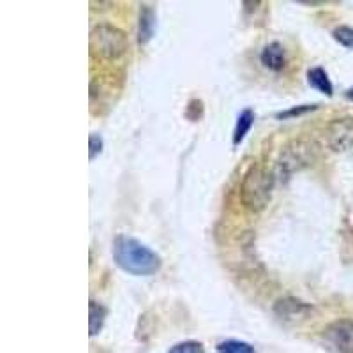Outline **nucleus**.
Segmentation results:
<instances>
[{
	"mask_svg": "<svg viewBox=\"0 0 353 353\" xmlns=\"http://www.w3.org/2000/svg\"><path fill=\"white\" fill-rule=\"evenodd\" d=\"M113 258L124 272L132 276H152L161 269V258L140 241L121 235L113 242Z\"/></svg>",
	"mask_w": 353,
	"mask_h": 353,
	"instance_id": "f257e3e1",
	"label": "nucleus"
},
{
	"mask_svg": "<svg viewBox=\"0 0 353 353\" xmlns=\"http://www.w3.org/2000/svg\"><path fill=\"white\" fill-rule=\"evenodd\" d=\"M276 173L265 166H253L242 179L241 200L251 212H261L272 198Z\"/></svg>",
	"mask_w": 353,
	"mask_h": 353,
	"instance_id": "f03ea898",
	"label": "nucleus"
},
{
	"mask_svg": "<svg viewBox=\"0 0 353 353\" xmlns=\"http://www.w3.org/2000/svg\"><path fill=\"white\" fill-rule=\"evenodd\" d=\"M90 53L97 59L115 61L128 52V36L124 30L112 23H97L88 37Z\"/></svg>",
	"mask_w": 353,
	"mask_h": 353,
	"instance_id": "7ed1b4c3",
	"label": "nucleus"
},
{
	"mask_svg": "<svg viewBox=\"0 0 353 353\" xmlns=\"http://www.w3.org/2000/svg\"><path fill=\"white\" fill-rule=\"evenodd\" d=\"M314 145L305 140H293L281 150L276 161V179H290L293 173L313 165Z\"/></svg>",
	"mask_w": 353,
	"mask_h": 353,
	"instance_id": "20e7f679",
	"label": "nucleus"
},
{
	"mask_svg": "<svg viewBox=\"0 0 353 353\" xmlns=\"http://www.w3.org/2000/svg\"><path fill=\"white\" fill-rule=\"evenodd\" d=\"M325 141L334 152H346L353 147V117L334 119L325 129Z\"/></svg>",
	"mask_w": 353,
	"mask_h": 353,
	"instance_id": "39448f33",
	"label": "nucleus"
},
{
	"mask_svg": "<svg viewBox=\"0 0 353 353\" xmlns=\"http://www.w3.org/2000/svg\"><path fill=\"white\" fill-rule=\"evenodd\" d=\"M325 339L336 352L353 353V321L336 320L325 329Z\"/></svg>",
	"mask_w": 353,
	"mask_h": 353,
	"instance_id": "423d86ee",
	"label": "nucleus"
},
{
	"mask_svg": "<svg viewBox=\"0 0 353 353\" xmlns=\"http://www.w3.org/2000/svg\"><path fill=\"white\" fill-rule=\"evenodd\" d=\"M274 311H276L277 316L288 321V323H301V321H307L309 318L313 316L314 307L305 304V302L297 301V299L286 297L276 302Z\"/></svg>",
	"mask_w": 353,
	"mask_h": 353,
	"instance_id": "0eeeda50",
	"label": "nucleus"
},
{
	"mask_svg": "<svg viewBox=\"0 0 353 353\" xmlns=\"http://www.w3.org/2000/svg\"><path fill=\"white\" fill-rule=\"evenodd\" d=\"M261 64L270 71H283L286 68V50L281 43H270L260 55Z\"/></svg>",
	"mask_w": 353,
	"mask_h": 353,
	"instance_id": "6e6552de",
	"label": "nucleus"
},
{
	"mask_svg": "<svg viewBox=\"0 0 353 353\" xmlns=\"http://www.w3.org/2000/svg\"><path fill=\"white\" fill-rule=\"evenodd\" d=\"M307 81L313 88H316L318 92L325 94V96H332L334 87L329 80V74L321 68H313L307 71Z\"/></svg>",
	"mask_w": 353,
	"mask_h": 353,
	"instance_id": "1a4fd4ad",
	"label": "nucleus"
},
{
	"mask_svg": "<svg viewBox=\"0 0 353 353\" xmlns=\"http://www.w3.org/2000/svg\"><path fill=\"white\" fill-rule=\"evenodd\" d=\"M88 313H90V325H88V330H90V337H94L101 332V329L105 325L106 307L97 304L96 301H90V304H88Z\"/></svg>",
	"mask_w": 353,
	"mask_h": 353,
	"instance_id": "9d476101",
	"label": "nucleus"
},
{
	"mask_svg": "<svg viewBox=\"0 0 353 353\" xmlns=\"http://www.w3.org/2000/svg\"><path fill=\"white\" fill-rule=\"evenodd\" d=\"M254 122V112L251 108H245L244 112L239 115L237 124H235V131H233V145H239L245 138L251 125Z\"/></svg>",
	"mask_w": 353,
	"mask_h": 353,
	"instance_id": "9b49d317",
	"label": "nucleus"
},
{
	"mask_svg": "<svg viewBox=\"0 0 353 353\" xmlns=\"http://www.w3.org/2000/svg\"><path fill=\"white\" fill-rule=\"evenodd\" d=\"M152 27H154V12L149 8H143L140 14V30H138V41L140 43H147L152 37Z\"/></svg>",
	"mask_w": 353,
	"mask_h": 353,
	"instance_id": "f8f14e48",
	"label": "nucleus"
},
{
	"mask_svg": "<svg viewBox=\"0 0 353 353\" xmlns=\"http://www.w3.org/2000/svg\"><path fill=\"white\" fill-rule=\"evenodd\" d=\"M217 353H254V348L245 341L228 339L217 345Z\"/></svg>",
	"mask_w": 353,
	"mask_h": 353,
	"instance_id": "ddd939ff",
	"label": "nucleus"
},
{
	"mask_svg": "<svg viewBox=\"0 0 353 353\" xmlns=\"http://www.w3.org/2000/svg\"><path fill=\"white\" fill-rule=\"evenodd\" d=\"M332 36L337 43L343 44V46H346V48L353 50V28L352 27L341 25V27L334 28Z\"/></svg>",
	"mask_w": 353,
	"mask_h": 353,
	"instance_id": "4468645a",
	"label": "nucleus"
},
{
	"mask_svg": "<svg viewBox=\"0 0 353 353\" xmlns=\"http://www.w3.org/2000/svg\"><path fill=\"white\" fill-rule=\"evenodd\" d=\"M168 353H205V348L198 341H182L172 346Z\"/></svg>",
	"mask_w": 353,
	"mask_h": 353,
	"instance_id": "2eb2a0df",
	"label": "nucleus"
},
{
	"mask_svg": "<svg viewBox=\"0 0 353 353\" xmlns=\"http://www.w3.org/2000/svg\"><path fill=\"white\" fill-rule=\"evenodd\" d=\"M88 147H90V161H94L97 157V154H101V150H103V138L97 137V134H90V138H88Z\"/></svg>",
	"mask_w": 353,
	"mask_h": 353,
	"instance_id": "dca6fc26",
	"label": "nucleus"
},
{
	"mask_svg": "<svg viewBox=\"0 0 353 353\" xmlns=\"http://www.w3.org/2000/svg\"><path fill=\"white\" fill-rule=\"evenodd\" d=\"M309 110H314V106L311 105H305V106H302V108H295V110H290V112H285V113H279V119H286V117H292V115H301V113H305V112H309Z\"/></svg>",
	"mask_w": 353,
	"mask_h": 353,
	"instance_id": "f3484780",
	"label": "nucleus"
},
{
	"mask_svg": "<svg viewBox=\"0 0 353 353\" xmlns=\"http://www.w3.org/2000/svg\"><path fill=\"white\" fill-rule=\"evenodd\" d=\"M348 97H350V99H353V88H350V90H348Z\"/></svg>",
	"mask_w": 353,
	"mask_h": 353,
	"instance_id": "a211bd4d",
	"label": "nucleus"
}]
</instances>
